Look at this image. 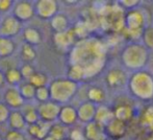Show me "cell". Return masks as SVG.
<instances>
[{
	"mask_svg": "<svg viewBox=\"0 0 153 140\" xmlns=\"http://www.w3.org/2000/svg\"><path fill=\"white\" fill-rule=\"evenodd\" d=\"M104 44L97 39L80 40L71 51V64H76L83 68L85 79L95 76L104 65Z\"/></svg>",
	"mask_w": 153,
	"mask_h": 140,
	"instance_id": "cell-1",
	"label": "cell"
},
{
	"mask_svg": "<svg viewBox=\"0 0 153 140\" xmlns=\"http://www.w3.org/2000/svg\"><path fill=\"white\" fill-rule=\"evenodd\" d=\"M128 93L134 100L149 102L153 100V75L147 70H140L129 75Z\"/></svg>",
	"mask_w": 153,
	"mask_h": 140,
	"instance_id": "cell-2",
	"label": "cell"
},
{
	"mask_svg": "<svg viewBox=\"0 0 153 140\" xmlns=\"http://www.w3.org/2000/svg\"><path fill=\"white\" fill-rule=\"evenodd\" d=\"M123 68L130 71H140L149 61V50L141 42H130L124 46L120 53Z\"/></svg>",
	"mask_w": 153,
	"mask_h": 140,
	"instance_id": "cell-3",
	"label": "cell"
},
{
	"mask_svg": "<svg viewBox=\"0 0 153 140\" xmlns=\"http://www.w3.org/2000/svg\"><path fill=\"white\" fill-rule=\"evenodd\" d=\"M79 83L68 79H56L49 83L48 88L50 91V100L59 105H67L78 91Z\"/></svg>",
	"mask_w": 153,
	"mask_h": 140,
	"instance_id": "cell-4",
	"label": "cell"
},
{
	"mask_svg": "<svg viewBox=\"0 0 153 140\" xmlns=\"http://www.w3.org/2000/svg\"><path fill=\"white\" fill-rule=\"evenodd\" d=\"M146 26L145 15L139 8L124 13V27L132 39L141 40L142 33Z\"/></svg>",
	"mask_w": 153,
	"mask_h": 140,
	"instance_id": "cell-5",
	"label": "cell"
},
{
	"mask_svg": "<svg viewBox=\"0 0 153 140\" xmlns=\"http://www.w3.org/2000/svg\"><path fill=\"white\" fill-rule=\"evenodd\" d=\"M129 75L126 69L120 66H115L107 70L104 75V84L109 90H119L122 88H127Z\"/></svg>",
	"mask_w": 153,
	"mask_h": 140,
	"instance_id": "cell-6",
	"label": "cell"
},
{
	"mask_svg": "<svg viewBox=\"0 0 153 140\" xmlns=\"http://www.w3.org/2000/svg\"><path fill=\"white\" fill-rule=\"evenodd\" d=\"M62 106L53 100L39 104L36 106L39 117L41 121L47 122V124H54L56 120H59V113H61Z\"/></svg>",
	"mask_w": 153,
	"mask_h": 140,
	"instance_id": "cell-7",
	"label": "cell"
},
{
	"mask_svg": "<svg viewBox=\"0 0 153 140\" xmlns=\"http://www.w3.org/2000/svg\"><path fill=\"white\" fill-rule=\"evenodd\" d=\"M22 31V22L13 14L5 15L0 21V36L12 39Z\"/></svg>",
	"mask_w": 153,
	"mask_h": 140,
	"instance_id": "cell-8",
	"label": "cell"
},
{
	"mask_svg": "<svg viewBox=\"0 0 153 140\" xmlns=\"http://www.w3.org/2000/svg\"><path fill=\"white\" fill-rule=\"evenodd\" d=\"M2 100L10 109L14 110H22L25 106V100L21 95L20 90L16 86H8L5 88L3 94H2Z\"/></svg>",
	"mask_w": 153,
	"mask_h": 140,
	"instance_id": "cell-9",
	"label": "cell"
},
{
	"mask_svg": "<svg viewBox=\"0 0 153 140\" xmlns=\"http://www.w3.org/2000/svg\"><path fill=\"white\" fill-rule=\"evenodd\" d=\"M34 12L40 19L51 20L59 14V2L55 0H39L34 2Z\"/></svg>",
	"mask_w": 153,
	"mask_h": 140,
	"instance_id": "cell-10",
	"label": "cell"
},
{
	"mask_svg": "<svg viewBox=\"0 0 153 140\" xmlns=\"http://www.w3.org/2000/svg\"><path fill=\"white\" fill-rule=\"evenodd\" d=\"M12 14L21 22H26L32 19L33 15H36L34 12V3L30 1H16L15 2L14 8H13Z\"/></svg>",
	"mask_w": 153,
	"mask_h": 140,
	"instance_id": "cell-11",
	"label": "cell"
},
{
	"mask_svg": "<svg viewBox=\"0 0 153 140\" xmlns=\"http://www.w3.org/2000/svg\"><path fill=\"white\" fill-rule=\"evenodd\" d=\"M127 124H128L126 122L114 118L108 124L104 127L108 140H121L124 138L127 134V129H128Z\"/></svg>",
	"mask_w": 153,
	"mask_h": 140,
	"instance_id": "cell-12",
	"label": "cell"
},
{
	"mask_svg": "<svg viewBox=\"0 0 153 140\" xmlns=\"http://www.w3.org/2000/svg\"><path fill=\"white\" fill-rule=\"evenodd\" d=\"M97 112V106L89 100H85L77 107L78 121L83 124H88L94 121Z\"/></svg>",
	"mask_w": 153,
	"mask_h": 140,
	"instance_id": "cell-13",
	"label": "cell"
},
{
	"mask_svg": "<svg viewBox=\"0 0 153 140\" xmlns=\"http://www.w3.org/2000/svg\"><path fill=\"white\" fill-rule=\"evenodd\" d=\"M82 131L85 140H108L104 127L96 121H92L88 124H85Z\"/></svg>",
	"mask_w": 153,
	"mask_h": 140,
	"instance_id": "cell-14",
	"label": "cell"
},
{
	"mask_svg": "<svg viewBox=\"0 0 153 140\" xmlns=\"http://www.w3.org/2000/svg\"><path fill=\"white\" fill-rule=\"evenodd\" d=\"M113 111H114V117L116 119H119L121 121L126 122V124L130 122L134 118L135 115L134 108L131 105L127 104V103H120V104L116 105L113 108Z\"/></svg>",
	"mask_w": 153,
	"mask_h": 140,
	"instance_id": "cell-15",
	"label": "cell"
},
{
	"mask_svg": "<svg viewBox=\"0 0 153 140\" xmlns=\"http://www.w3.org/2000/svg\"><path fill=\"white\" fill-rule=\"evenodd\" d=\"M78 121V115H77V109L71 105L62 106L61 113H59V122L64 124L65 127L74 126Z\"/></svg>",
	"mask_w": 153,
	"mask_h": 140,
	"instance_id": "cell-16",
	"label": "cell"
},
{
	"mask_svg": "<svg viewBox=\"0 0 153 140\" xmlns=\"http://www.w3.org/2000/svg\"><path fill=\"white\" fill-rule=\"evenodd\" d=\"M51 128V124H47L44 121H39L34 124H30L27 127V132L31 138L43 140L46 138L49 134V131Z\"/></svg>",
	"mask_w": 153,
	"mask_h": 140,
	"instance_id": "cell-17",
	"label": "cell"
},
{
	"mask_svg": "<svg viewBox=\"0 0 153 140\" xmlns=\"http://www.w3.org/2000/svg\"><path fill=\"white\" fill-rule=\"evenodd\" d=\"M75 33L73 28L69 29L68 31L61 34H54L53 40L54 43L59 49H69L73 45L75 40Z\"/></svg>",
	"mask_w": 153,
	"mask_h": 140,
	"instance_id": "cell-18",
	"label": "cell"
},
{
	"mask_svg": "<svg viewBox=\"0 0 153 140\" xmlns=\"http://www.w3.org/2000/svg\"><path fill=\"white\" fill-rule=\"evenodd\" d=\"M7 122L10 130L22 132L23 130L27 129V124L25 121L24 115H23L21 110H14V111L12 110Z\"/></svg>",
	"mask_w": 153,
	"mask_h": 140,
	"instance_id": "cell-19",
	"label": "cell"
},
{
	"mask_svg": "<svg viewBox=\"0 0 153 140\" xmlns=\"http://www.w3.org/2000/svg\"><path fill=\"white\" fill-rule=\"evenodd\" d=\"M114 111L111 108H109L106 105H99L97 106V112L96 116H95L94 121L98 122L99 124L105 127L106 124H108L111 120L114 119Z\"/></svg>",
	"mask_w": 153,
	"mask_h": 140,
	"instance_id": "cell-20",
	"label": "cell"
},
{
	"mask_svg": "<svg viewBox=\"0 0 153 140\" xmlns=\"http://www.w3.org/2000/svg\"><path fill=\"white\" fill-rule=\"evenodd\" d=\"M50 25L51 28L54 31L55 34H61L68 31L69 29H71L70 27V20L65 14L59 13L56 14L52 19L50 20Z\"/></svg>",
	"mask_w": 153,
	"mask_h": 140,
	"instance_id": "cell-21",
	"label": "cell"
},
{
	"mask_svg": "<svg viewBox=\"0 0 153 140\" xmlns=\"http://www.w3.org/2000/svg\"><path fill=\"white\" fill-rule=\"evenodd\" d=\"M106 100V91L100 86H92L87 91V100L93 103L96 106L103 105Z\"/></svg>",
	"mask_w": 153,
	"mask_h": 140,
	"instance_id": "cell-22",
	"label": "cell"
},
{
	"mask_svg": "<svg viewBox=\"0 0 153 140\" xmlns=\"http://www.w3.org/2000/svg\"><path fill=\"white\" fill-rule=\"evenodd\" d=\"M5 74V79H6V84H8V86H20L21 84L24 82L22 74L20 72V69L15 67H10L4 72Z\"/></svg>",
	"mask_w": 153,
	"mask_h": 140,
	"instance_id": "cell-23",
	"label": "cell"
},
{
	"mask_svg": "<svg viewBox=\"0 0 153 140\" xmlns=\"http://www.w3.org/2000/svg\"><path fill=\"white\" fill-rule=\"evenodd\" d=\"M23 39H24V43H28V44L36 46V45L40 44L42 41V36H41L40 31L34 27H26L23 29L22 31Z\"/></svg>",
	"mask_w": 153,
	"mask_h": 140,
	"instance_id": "cell-24",
	"label": "cell"
},
{
	"mask_svg": "<svg viewBox=\"0 0 153 140\" xmlns=\"http://www.w3.org/2000/svg\"><path fill=\"white\" fill-rule=\"evenodd\" d=\"M16 45L10 38L0 36V59H5L14 53Z\"/></svg>",
	"mask_w": 153,
	"mask_h": 140,
	"instance_id": "cell-25",
	"label": "cell"
},
{
	"mask_svg": "<svg viewBox=\"0 0 153 140\" xmlns=\"http://www.w3.org/2000/svg\"><path fill=\"white\" fill-rule=\"evenodd\" d=\"M48 136L54 140H67V127L61 122H54L51 124Z\"/></svg>",
	"mask_w": 153,
	"mask_h": 140,
	"instance_id": "cell-26",
	"label": "cell"
},
{
	"mask_svg": "<svg viewBox=\"0 0 153 140\" xmlns=\"http://www.w3.org/2000/svg\"><path fill=\"white\" fill-rule=\"evenodd\" d=\"M20 58L24 63L30 64V62L36 58V51L34 50V46L28 43H23L20 50Z\"/></svg>",
	"mask_w": 153,
	"mask_h": 140,
	"instance_id": "cell-27",
	"label": "cell"
},
{
	"mask_svg": "<svg viewBox=\"0 0 153 140\" xmlns=\"http://www.w3.org/2000/svg\"><path fill=\"white\" fill-rule=\"evenodd\" d=\"M67 77L76 82V83H79L85 79V70L81 66L76 65V64H70L68 68V76Z\"/></svg>",
	"mask_w": 153,
	"mask_h": 140,
	"instance_id": "cell-28",
	"label": "cell"
},
{
	"mask_svg": "<svg viewBox=\"0 0 153 140\" xmlns=\"http://www.w3.org/2000/svg\"><path fill=\"white\" fill-rule=\"evenodd\" d=\"M21 111H22L23 115H24L27 127L40 121V117H39V113H38V110H36V107H30V106H29V107H26V106H24Z\"/></svg>",
	"mask_w": 153,
	"mask_h": 140,
	"instance_id": "cell-29",
	"label": "cell"
},
{
	"mask_svg": "<svg viewBox=\"0 0 153 140\" xmlns=\"http://www.w3.org/2000/svg\"><path fill=\"white\" fill-rule=\"evenodd\" d=\"M18 88L20 90L21 95L25 100H32L33 98H36V88L33 87L29 82L24 81L20 86H18Z\"/></svg>",
	"mask_w": 153,
	"mask_h": 140,
	"instance_id": "cell-30",
	"label": "cell"
},
{
	"mask_svg": "<svg viewBox=\"0 0 153 140\" xmlns=\"http://www.w3.org/2000/svg\"><path fill=\"white\" fill-rule=\"evenodd\" d=\"M141 43L148 49L153 50V25H147L141 36Z\"/></svg>",
	"mask_w": 153,
	"mask_h": 140,
	"instance_id": "cell-31",
	"label": "cell"
},
{
	"mask_svg": "<svg viewBox=\"0 0 153 140\" xmlns=\"http://www.w3.org/2000/svg\"><path fill=\"white\" fill-rule=\"evenodd\" d=\"M140 121L143 128L153 130V106H148L147 108H145Z\"/></svg>",
	"mask_w": 153,
	"mask_h": 140,
	"instance_id": "cell-32",
	"label": "cell"
},
{
	"mask_svg": "<svg viewBox=\"0 0 153 140\" xmlns=\"http://www.w3.org/2000/svg\"><path fill=\"white\" fill-rule=\"evenodd\" d=\"M27 82H29L33 87H36V89H38V88L48 86V76H47L45 73L36 72V71Z\"/></svg>",
	"mask_w": 153,
	"mask_h": 140,
	"instance_id": "cell-33",
	"label": "cell"
},
{
	"mask_svg": "<svg viewBox=\"0 0 153 140\" xmlns=\"http://www.w3.org/2000/svg\"><path fill=\"white\" fill-rule=\"evenodd\" d=\"M117 4L120 8H122L126 13L139 8V6L142 4V1L140 0H119L117 1Z\"/></svg>",
	"mask_w": 153,
	"mask_h": 140,
	"instance_id": "cell-34",
	"label": "cell"
},
{
	"mask_svg": "<svg viewBox=\"0 0 153 140\" xmlns=\"http://www.w3.org/2000/svg\"><path fill=\"white\" fill-rule=\"evenodd\" d=\"M36 100L39 102V104H43V103L49 102L50 100V91H49L48 86L46 87H41L36 89Z\"/></svg>",
	"mask_w": 153,
	"mask_h": 140,
	"instance_id": "cell-35",
	"label": "cell"
},
{
	"mask_svg": "<svg viewBox=\"0 0 153 140\" xmlns=\"http://www.w3.org/2000/svg\"><path fill=\"white\" fill-rule=\"evenodd\" d=\"M15 2L13 0H0V15H8L13 12Z\"/></svg>",
	"mask_w": 153,
	"mask_h": 140,
	"instance_id": "cell-36",
	"label": "cell"
},
{
	"mask_svg": "<svg viewBox=\"0 0 153 140\" xmlns=\"http://www.w3.org/2000/svg\"><path fill=\"white\" fill-rule=\"evenodd\" d=\"M19 69H20V72H21V74H22L24 81H28L31 77V75L36 72L33 67L31 66V64H28V63H24Z\"/></svg>",
	"mask_w": 153,
	"mask_h": 140,
	"instance_id": "cell-37",
	"label": "cell"
},
{
	"mask_svg": "<svg viewBox=\"0 0 153 140\" xmlns=\"http://www.w3.org/2000/svg\"><path fill=\"white\" fill-rule=\"evenodd\" d=\"M10 109L3 103H0V124L7 122L10 114Z\"/></svg>",
	"mask_w": 153,
	"mask_h": 140,
	"instance_id": "cell-38",
	"label": "cell"
},
{
	"mask_svg": "<svg viewBox=\"0 0 153 140\" xmlns=\"http://www.w3.org/2000/svg\"><path fill=\"white\" fill-rule=\"evenodd\" d=\"M4 140H26V138H25L24 134L22 132L10 130L5 134Z\"/></svg>",
	"mask_w": 153,
	"mask_h": 140,
	"instance_id": "cell-39",
	"label": "cell"
},
{
	"mask_svg": "<svg viewBox=\"0 0 153 140\" xmlns=\"http://www.w3.org/2000/svg\"><path fill=\"white\" fill-rule=\"evenodd\" d=\"M70 140H85V137L83 135V131H80L78 129H74L71 131L70 136H69Z\"/></svg>",
	"mask_w": 153,
	"mask_h": 140,
	"instance_id": "cell-40",
	"label": "cell"
},
{
	"mask_svg": "<svg viewBox=\"0 0 153 140\" xmlns=\"http://www.w3.org/2000/svg\"><path fill=\"white\" fill-rule=\"evenodd\" d=\"M6 84V79H5V74H4V72H2L1 70H0V88L1 87H4Z\"/></svg>",
	"mask_w": 153,
	"mask_h": 140,
	"instance_id": "cell-41",
	"label": "cell"
},
{
	"mask_svg": "<svg viewBox=\"0 0 153 140\" xmlns=\"http://www.w3.org/2000/svg\"><path fill=\"white\" fill-rule=\"evenodd\" d=\"M1 100H2V95L0 94V103H1Z\"/></svg>",
	"mask_w": 153,
	"mask_h": 140,
	"instance_id": "cell-42",
	"label": "cell"
},
{
	"mask_svg": "<svg viewBox=\"0 0 153 140\" xmlns=\"http://www.w3.org/2000/svg\"><path fill=\"white\" fill-rule=\"evenodd\" d=\"M0 140H2V137L1 136H0Z\"/></svg>",
	"mask_w": 153,
	"mask_h": 140,
	"instance_id": "cell-43",
	"label": "cell"
},
{
	"mask_svg": "<svg viewBox=\"0 0 153 140\" xmlns=\"http://www.w3.org/2000/svg\"><path fill=\"white\" fill-rule=\"evenodd\" d=\"M0 21H1V16H0Z\"/></svg>",
	"mask_w": 153,
	"mask_h": 140,
	"instance_id": "cell-44",
	"label": "cell"
}]
</instances>
